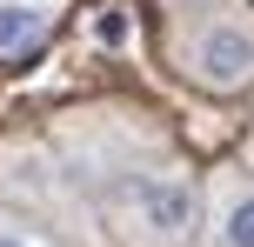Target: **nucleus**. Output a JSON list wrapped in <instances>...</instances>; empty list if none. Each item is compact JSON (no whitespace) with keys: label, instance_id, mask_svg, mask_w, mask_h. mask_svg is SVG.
I'll use <instances>...</instances> for the list:
<instances>
[{"label":"nucleus","instance_id":"1","mask_svg":"<svg viewBox=\"0 0 254 247\" xmlns=\"http://www.w3.org/2000/svg\"><path fill=\"white\" fill-rule=\"evenodd\" d=\"M121 214L140 247H181L201 221V194H194L188 174H140V181H127Z\"/></svg>","mask_w":254,"mask_h":247},{"label":"nucleus","instance_id":"2","mask_svg":"<svg viewBox=\"0 0 254 247\" xmlns=\"http://www.w3.org/2000/svg\"><path fill=\"white\" fill-rule=\"evenodd\" d=\"M188 67L201 87H248L254 80V27L248 20H207L188 47Z\"/></svg>","mask_w":254,"mask_h":247},{"label":"nucleus","instance_id":"3","mask_svg":"<svg viewBox=\"0 0 254 247\" xmlns=\"http://www.w3.org/2000/svg\"><path fill=\"white\" fill-rule=\"evenodd\" d=\"M47 27H54V7H47V0H0V60L40 47Z\"/></svg>","mask_w":254,"mask_h":247},{"label":"nucleus","instance_id":"4","mask_svg":"<svg viewBox=\"0 0 254 247\" xmlns=\"http://www.w3.org/2000/svg\"><path fill=\"white\" fill-rule=\"evenodd\" d=\"M221 247H254V181L241 174L221 187Z\"/></svg>","mask_w":254,"mask_h":247},{"label":"nucleus","instance_id":"5","mask_svg":"<svg viewBox=\"0 0 254 247\" xmlns=\"http://www.w3.org/2000/svg\"><path fill=\"white\" fill-rule=\"evenodd\" d=\"M87 34H94V47L121 53V47H134V13H127V7H94Z\"/></svg>","mask_w":254,"mask_h":247},{"label":"nucleus","instance_id":"6","mask_svg":"<svg viewBox=\"0 0 254 247\" xmlns=\"http://www.w3.org/2000/svg\"><path fill=\"white\" fill-rule=\"evenodd\" d=\"M0 247H40L34 234H20V227H0Z\"/></svg>","mask_w":254,"mask_h":247}]
</instances>
